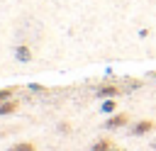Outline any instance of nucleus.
<instances>
[{
    "instance_id": "f257e3e1",
    "label": "nucleus",
    "mask_w": 156,
    "mask_h": 151,
    "mask_svg": "<svg viewBox=\"0 0 156 151\" xmlns=\"http://www.w3.org/2000/svg\"><path fill=\"white\" fill-rule=\"evenodd\" d=\"M151 129H156V122L146 117V119H139V122H136V124L129 129V134H132V136H146Z\"/></svg>"
},
{
    "instance_id": "f03ea898",
    "label": "nucleus",
    "mask_w": 156,
    "mask_h": 151,
    "mask_svg": "<svg viewBox=\"0 0 156 151\" xmlns=\"http://www.w3.org/2000/svg\"><path fill=\"white\" fill-rule=\"evenodd\" d=\"M129 124V114L127 112H119V114H112L107 122H105V129H122Z\"/></svg>"
},
{
    "instance_id": "7ed1b4c3",
    "label": "nucleus",
    "mask_w": 156,
    "mask_h": 151,
    "mask_svg": "<svg viewBox=\"0 0 156 151\" xmlns=\"http://www.w3.org/2000/svg\"><path fill=\"white\" fill-rule=\"evenodd\" d=\"M124 90L119 88V85H102V88H98V97H117V95H122Z\"/></svg>"
},
{
    "instance_id": "20e7f679",
    "label": "nucleus",
    "mask_w": 156,
    "mask_h": 151,
    "mask_svg": "<svg viewBox=\"0 0 156 151\" xmlns=\"http://www.w3.org/2000/svg\"><path fill=\"white\" fill-rule=\"evenodd\" d=\"M20 107V100H15V97H10V100H5V102H0V114L5 117V114H12L15 110Z\"/></svg>"
},
{
    "instance_id": "39448f33",
    "label": "nucleus",
    "mask_w": 156,
    "mask_h": 151,
    "mask_svg": "<svg viewBox=\"0 0 156 151\" xmlns=\"http://www.w3.org/2000/svg\"><path fill=\"white\" fill-rule=\"evenodd\" d=\"M112 146H115V144H112V139H110V136H100V139L90 146V151H110Z\"/></svg>"
},
{
    "instance_id": "423d86ee",
    "label": "nucleus",
    "mask_w": 156,
    "mask_h": 151,
    "mask_svg": "<svg viewBox=\"0 0 156 151\" xmlns=\"http://www.w3.org/2000/svg\"><path fill=\"white\" fill-rule=\"evenodd\" d=\"M7 151H37V144H34V141H17V144H12Z\"/></svg>"
},
{
    "instance_id": "0eeeda50",
    "label": "nucleus",
    "mask_w": 156,
    "mask_h": 151,
    "mask_svg": "<svg viewBox=\"0 0 156 151\" xmlns=\"http://www.w3.org/2000/svg\"><path fill=\"white\" fill-rule=\"evenodd\" d=\"M15 56H17V61H32V51H29V46H17L15 49Z\"/></svg>"
},
{
    "instance_id": "6e6552de",
    "label": "nucleus",
    "mask_w": 156,
    "mask_h": 151,
    "mask_svg": "<svg viewBox=\"0 0 156 151\" xmlns=\"http://www.w3.org/2000/svg\"><path fill=\"white\" fill-rule=\"evenodd\" d=\"M115 107H117V100H112V97L102 102V112H105V114H112V112H115Z\"/></svg>"
},
{
    "instance_id": "1a4fd4ad",
    "label": "nucleus",
    "mask_w": 156,
    "mask_h": 151,
    "mask_svg": "<svg viewBox=\"0 0 156 151\" xmlns=\"http://www.w3.org/2000/svg\"><path fill=\"white\" fill-rule=\"evenodd\" d=\"M15 95V88H2L0 90V102H5V100H10Z\"/></svg>"
},
{
    "instance_id": "9d476101",
    "label": "nucleus",
    "mask_w": 156,
    "mask_h": 151,
    "mask_svg": "<svg viewBox=\"0 0 156 151\" xmlns=\"http://www.w3.org/2000/svg\"><path fill=\"white\" fill-rule=\"evenodd\" d=\"M110 151H124V149H119V146H112V149H110Z\"/></svg>"
},
{
    "instance_id": "9b49d317",
    "label": "nucleus",
    "mask_w": 156,
    "mask_h": 151,
    "mask_svg": "<svg viewBox=\"0 0 156 151\" xmlns=\"http://www.w3.org/2000/svg\"><path fill=\"white\" fill-rule=\"evenodd\" d=\"M151 146H154V149H156V139H154V144H151Z\"/></svg>"
}]
</instances>
